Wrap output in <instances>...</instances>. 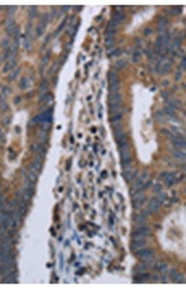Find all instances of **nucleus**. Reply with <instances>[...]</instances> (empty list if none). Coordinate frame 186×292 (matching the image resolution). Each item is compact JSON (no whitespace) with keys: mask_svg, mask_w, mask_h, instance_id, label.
Returning <instances> with one entry per match:
<instances>
[{"mask_svg":"<svg viewBox=\"0 0 186 292\" xmlns=\"http://www.w3.org/2000/svg\"><path fill=\"white\" fill-rule=\"evenodd\" d=\"M133 206L136 208V209H141V208L144 206V204L147 203V198H146V195L142 193V192H136V193H133Z\"/></svg>","mask_w":186,"mask_h":292,"instance_id":"obj_1","label":"nucleus"},{"mask_svg":"<svg viewBox=\"0 0 186 292\" xmlns=\"http://www.w3.org/2000/svg\"><path fill=\"white\" fill-rule=\"evenodd\" d=\"M149 232H151V230H149L147 226H146V224H141V226H138V227L134 229L131 235H133V239H139V237H147Z\"/></svg>","mask_w":186,"mask_h":292,"instance_id":"obj_2","label":"nucleus"},{"mask_svg":"<svg viewBox=\"0 0 186 292\" xmlns=\"http://www.w3.org/2000/svg\"><path fill=\"white\" fill-rule=\"evenodd\" d=\"M136 255H138V258H141L142 261H151L152 258H154V250H149V248L144 247V248L138 250Z\"/></svg>","mask_w":186,"mask_h":292,"instance_id":"obj_3","label":"nucleus"},{"mask_svg":"<svg viewBox=\"0 0 186 292\" xmlns=\"http://www.w3.org/2000/svg\"><path fill=\"white\" fill-rule=\"evenodd\" d=\"M159 179H160V180H164V182H165V185H167V187H172V185H175V182H176V177H175V174H173V172H160Z\"/></svg>","mask_w":186,"mask_h":292,"instance_id":"obj_4","label":"nucleus"},{"mask_svg":"<svg viewBox=\"0 0 186 292\" xmlns=\"http://www.w3.org/2000/svg\"><path fill=\"white\" fill-rule=\"evenodd\" d=\"M34 122H37V123H50L52 122V109H47L44 114L37 115L34 119Z\"/></svg>","mask_w":186,"mask_h":292,"instance_id":"obj_5","label":"nucleus"},{"mask_svg":"<svg viewBox=\"0 0 186 292\" xmlns=\"http://www.w3.org/2000/svg\"><path fill=\"white\" fill-rule=\"evenodd\" d=\"M172 143L175 144V146L180 149V151H185L186 143H185V138H183V135H181V133H178L176 136H175V135H172Z\"/></svg>","mask_w":186,"mask_h":292,"instance_id":"obj_6","label":"nucleus"},{"mask_svg":"<svg viewBox=\"0 0 186 292\" xmlns=\"http://www.w3.org/2000/svg\"><path fill=\"white\" fill-rule=\"evenodd\" d=\"M160 206H162V203H160V201H159L157 198L154 197V198H151V200L147 201V208H146V211H147L149 214H151V213L157 211V209H159Z\"/></svg>","mask_w":186,"mask_h":292,"instance_id":"obj_7","label":"nucleus"},{"mask_svg":"<svg viewBox=\"0 0 186 292\" xmlns=\"http://www.w3.org/2000/svg\"><path fill=\"white\" fill-rule=\"evenodd\" d=\"M146 247V239L144 237H139V239H133V242H131V250H133L134 253H136L138 250L144 248Z\"/></svg>","mask_w":186,"mask_h":292,"instance_id":"obj_8","label":"nucleus"},{"mask_svg":"<svg viewBox=\"0 0 186 292\" xmlns=\"http://www.w3.org/2000/svg\"><path fill=\"white\" fill-rule=\"evenodd\" d=\"M120 158H121V162H131L130 146H126V148H120Z\"/></svg>","mask_w":186,"mask_h":292,"instance_id":"obj_9","label":"nucleus"},{"mask_svg":"<svg viewBox=\"0 0 186 292\" xmlns=\"http://www.w3.org/2000/svg\"><path fill=\"white\" fill-rule=\"evenodd\" d=\"M147 216H149V213L144 209L142 213H139V214H136L134 216V222H136L138 226H141V224H146V221H147Z\"/></svg>","mask_w":186,"mask_h":292,"instance_id":"obj_10","label":"nucleus"},{"mask_svg":"<svg viewBox=\"0 0 186 292\" xmlns=\"http://www.w3.org/2000/svg\"><path fill=\"white\" fill-rule=\"evenodd\" d=\"M134 276H138V278H134V282H138V284H141V282H149V281H152L146 271H144V273H141V274H134Z\"/></svg>","mask_w":186,"mask_h":292,"instance_id":"obj_11","label":"nucleus"},{"mask_svg":"<svg viewBox=\"0 0 186 292\" xmlns=\"http://www.w3.org/2000/svg\"><path fill=\"white\" fill-rule=\"evenodd\" d=\"M144 271H147V263L146 261H142V263L136 264L133 269V274H138V273H144Z\"/></svg>","mask_w":186,"mask_h":292,"instance_id":"obj_12","label":"nucleus"},{"mask_svg":"<svg viewBox=\"0 0 186 292\" xmlns=\"http://www.w3.org/2000/svg\"><path fill=\"white\" fill-rule=\"evenodd\" d=\"M32 151H34V153H41V158H44V156H46L47 148H46V144H34V146H32Z\"/></svg>","mask_w":186,"mask_h":292,"instance_id":"obj_13","label":"nucleus"},{"mask_svg":"<svg viewBox=\"0 0 186 292\" xmlns=\"http://www.w3.org/2000/svg\"><path fill=\"white\" fill-rule=\"evenodd\" d=\"M32 195H34V185L32 187H26V190H25V193H23V200H31L32 198Z\"/></svg>","mask_w":186,"mask_h":292,"instance_id":"obj_14","label":"nucleus"},{"mask_svg":"<svg viewBox=\"0 0 186 292\" xmlns=\"http://www.w3.org/2000/svg\"><path fill=\"white\" fill-rule=\"evenodd\" d=\"M41 167H42V159H41V158H37L34 162H32V165H31V170H32V172H36V174H37V170H41Z\"/></svg>","mask_w":186,"mask_h":292,"instance_id":"obj_15","label":"nucleus"},{"mask_svg":"<svg viewBox=\"0 0 186 292\" xmlns=\"http://www.w3.org/2000/svg\"><path fill=\"white\" fill-rule=\"evenodd\" d=\"M39 101H41V102H52L53 98H52V94H50V93H42V94L39 96Z\"/></svg>","mask_w":186,"mask_h":292,"instance_id":"obj_16","label":"nucleus"},{"mask_svg":"<svg viewBox=\"0 0 186 292\" xmlns=\"http://www.w3.org/2000/svg\"><path fill=\"white\" fill-rule=\"evenodd\" d=\"M154 268L159 271V273H162V271H167V269H168V264L165 263V261H159V263H155Z\"/></svg>","mask_w":186,"mask_h":292,"instance_id":"obj_17","label":"nucleus"},{"mask_svg":"<svg viewBox=\"0 0 186 292\" xmlns=\"http://www.w3.org/2000/svg\"><path fill=\"white\" fill-rule=\"evenodd\" d=\"M7 276H16V271H13V268L11 269H8L7 273H5ZM5 282H16V278H7V279H4Z\"/></svg>","mask_w":186,"mask_h":292,"instance_id":"obj_18","label":"nucleus"},{"mask_svg":"<svg viewBox=\"0 0 186 292\" xmlns=\"http://www.w3.org/2000/svg\"><path fill=\"white\" fill-rule=\"evenodd\" d=\"M123 117V112H117V114H110V120H112V123H120V120H121Z\"/></svg>","mask_w":186,"mask_h":292,"instance_id":"obj_19","label":"nucleus"},{"mask_svg":"<svg viewBox=\"0 0 186 292\" xmlns=\"http://www.w3.org/2000/svg\"><path fill=\"white\" fill-rule=\"evenodd\" d=\"M123 174H125V179H126L128 180V182H133V180H134V177H136V170H128V172H123Z\"/></svg>","mask_w":186,"mask_h":292,"instance_id":"obj_20","label":"nucleus"},{"mask_svg":"<svg viewBox=\"0 0 186 292\" xmlns=\"http://www.w3.org/2000/svg\"><path fill=\"white\" fill-rule=\"evenodd\" d=\"M109 102H121V96H120V93H112L110 94V101Z\"/></svg>","mask_w":186,"mask_h":292,"instance_id":"obj_21","label":"nucleus"},{"mask_svg":"<svg viewBox=\"0 0 186 292\" xmlns=\"http://www.w3.org/2000/svg\"><path fill=\"white\" fill-rule=\"evenodd\" d=\"M173 154H175V158H176V159H180V161H181V162H185V159H186V156H185V151H180V149H178V151H175V153H173Z\"/></svg>","mask_w":186,"mask_h":292,"instance_id":"obj_22","label":"nucleus"},{"mask_svg":"<svg viewBox=\"0 0 186 292\" xmlns=\"http://www.w3.org/2000/svg\"><path fill=\"white\" fill-rule=\"evenodd\" d=\"M113 132H115V138L120 136V135L123 133V132H121V125H120V123H113Z\"/></svg>","mask_w":186,"mask_h":292,"instance_id":"obj_23","label":"nucleus"},{"mask_svg":"<svg viewBox=\"0 0 186 292\" xmlns=\"http://www.w3.org/2000/svg\"><path fill=\"white\" fill-rule=\"evenodd\" d=\"M29 85H31V81H29L28 78H23L21 83H20V88H21V89H26V88H29Z\"/></svg>","mask_w":186,"mask_h":292,"instance_id":"obj_24","label":"nucleus"},{"mask_svg":"<svg viewBox=\"0 0 186 292\" xmlns=\"http://www.w3.org/2000/svg\"><path fill=\"white\" fill-rule=\"evenodd\" d=\"M118 91V81H115V83H110V88H109V93L112 94V93H117Z\"/></svg>","mask_w":186,"mask_h":292,"instance_id":"obj_25","label":"nucleus"},{"mask_svg":"<svg viewBox=\"0 0 186 292\" xmlns=\"http://www.w3.org/2000/svg\"><path fill=\"white\" fill-rule=\"evenodd\" d=\"M107 78H109V81H110V83H115V81H118V80H117V75H115V71H109Z\"/></svg>","mask_w":186,"mask_h":292,"instance_id":"obj_26","label":"nucleus"},{"mask_svg":"<svg viewBox=\"0 0 186 292\" xmlns=\"http://www.w3.org/2000/svg\"><path fill=\"white\" fill-rule=\"evenodd\" d=\"M120 54H121V49H113L109 52V55L110 57H120Z\"/></svg>","mask_w":186,"mask_h":292,"instance_id":"obj_27","label":"nucleus"},{"mask_svg":"<svg viewBox=\"0 0 186 292\" xmlns=\"http://www.w3.org/2000/svg\"><path fill=\"white\" fill-rule=\"evenodd\" d=\"M105 46H107V47H112V46H113V36H107V39H105Z\"/></svg>","mask_w":186,"mask_h":292,"instance_id":"obj_28","label":"nucleus"},{"mask_svg":"<svg viewBox=\"0 0 186 292\" xmlns=\"http://www.w3.org/2000/svg\"><path fill=\"white\" fill-rule=\"evenodd\" d=\"M185 68H186V55H183L181 57V64H180V70L185 71Z\"/></svg>","mask_w":186,"mask_h":292,"instance_id":"obj_29","label":"nucleus"},{"mask_svg":"<svg viewBox=\"0 0 186 292\" xmlns=\"http://www.w3.org/2000/svg\"><path fill=\"white\" fill-rule=\"evenodd\" d=\"M126 64H128L126 60H118V62L115 64V68H123V67H125Z\"/></svg>","mask_w":186,"mask_h":292,"instance_id":"obj_30","label":"nucleus"},{"mask_svg":"<svg viewBox=\"0 0 186 292\" xmlns=\"http://www.w3.org/2000/svg\"><path fill=\"white\" fill-rule=\"evenodd\" d=\"M139 55H141V52H139V50H134V54H133V62H138V60H139Z\"/></svg>","mask_w":186,"mask_h":292,"instance_id":"obj_31","label":"nucleus"},{"mask_svg":"<svg viewBox=\"0 0 186 292\" xmlns=\"http://www.w3.org/2000/svg\"><path fill=\"white\" fill-rule=\"evenodd\" d=\"M2 47H4V49H10V42H8V39H4V41H2Z\"/></svg>","mask_w":186,"mask_h":292,"instance_id":"obj_32","label":"nucleus"},{"mask_svg":"<svg viewBox=\"0 0 186 292\" xmlns=\"http://www.w3.org/2000/svg\"><path fill=\"white\" fill-rule=\"evenodd\" d=\"M47 93V81H42V86H41V94Z\"/></svg>","mask_w":186,"mask_h":292,"instance_id":"obj_33","label":"nucleus"},{"mask_svg":"<svg viewBox=\"0 0 186 292\" xmlns=\"http://www.w3.org/2000/svg\"><path fill=\"white\" fill-rule=\"evenodd\" d=\"M160 192H162V187L159 185V183H157V185H154V193H160Z\"/></svg>","mask_w":186,"mask_h":292,"instance_id":"obj_34","label":"nucleus"},{"mask_svg":"<svg viewBox=\"0 0 186 292\" xmlns=\"http://www.w3.org/2000/svg\"><path fill=\"white\" fill-rule=\"evenodd\" d=\"M172 13H181V7H173L172 8Z\"/></svg>","mask_w":186,"mask_h":292,"instance_id":"obj_35","label":"nucleus"},{"mask_svg":"<svg viewBox=\"0 0 186 292\" xmlns=\"http://www.w3.org/2000/svg\"><path fill=\"white\" fill-rule=\"evenodd\" d=\"M157 120H159V122H164V115H162V112L157 114Z\"/></svg>","mask_w":186,"mask_h":292,"instance_id":"obj_36","label":"nucleus"},{"mask_svg":"<svg viewBox=\"0 0 186 292\" xmlns=\"http://www.w3.org/2000/svg\"><path fill=\"white\" fill-rule=\"evenodd\" d=\"M16 76H18V70H15L13 73L10 75V80H13V78H16Z\"/></svg>","mask_w":186,"mask_h":292,"instance_id":"obj_37","label":"nucleus"},{"mask_svg":"<svg viewBox=\"0 0 186 292\" xmlns=\"http://www.w3.org/2000/svg\"><path fill=\"white\" fill-rule=\"evenodd\" d=\"M4 60H5V59H4V55H0V65H2V62H4Z\"/></svg>","mask_w":186,"mask_h":292,"instance_id":"obj_38","label":"nucleus"}]
</instances>
